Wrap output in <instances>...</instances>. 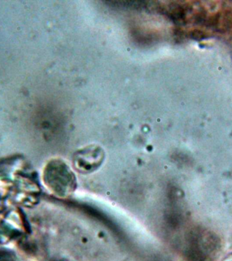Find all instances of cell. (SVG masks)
Listing matches in <instances>:
<instances>
[{
  "instance_id": "cell-1",
  "label": "cell",
  "mask_w": 232,
  "mask_h": 261,
  "mask_svg": "<svg viewBox=\"0 0 232 261\" xmlns=\"http://www.w3.org/2000/svg\"><path fill=\"white\" fill-rule=\"evenodd\" d=\"M48 181L50 189L61 197H67L76 188V178L72 170L63 161H54L49 167Z\"/></svg>"
},
{
  "instance_id": "cell-2",
  "label": "cell",
  "mask_w": 232,
  "mask_h": 261,
  "mask_svg": "<svg viewBox=\"0 0 232 261\" xmlns=\"http://www.w3.org/2000/svg\"><path fill=\"white\" fill-rule=\"evenodd\" d=\"M105 159V152L99 146L92 145L75 153L73 166L81 173H90L99 169Z\"/></svg>"
}]
</instances>
